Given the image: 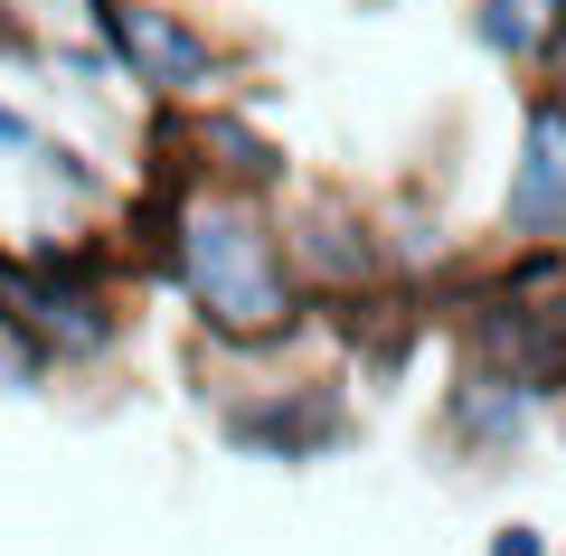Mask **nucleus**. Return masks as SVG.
I'll return each mask as SVG.
<instances>
[{"label":"nucleus","instance_id":"1","mask_svg":"<svg viewBox=\"0 0 566 556\" xmlns=\"http://www.w3.org/2000/svg\"><path fill=\"white\" fill-rule=\"evenodd\" d=\"M151 245H161V274L170 293L199 312L208 339L227 349H264L303 321V274L283 255V218L264 189H227V179H199L189 170L180 189L161 199L151 218Z\"/></svg>","mask_w":566,"mask_h":556},{"label":"nucleus","instance_id":"2","mask_svg":"<svg viewBox=\"0 0 566 556\" xmlns=\"http://www.w3.org/2000/svg\"><path fill=\"white\" fill-rule=\"evenodd\" d=\"M0 312H10V339H20L39 368H85L123 339V312L76 255H20L0 264Z\"/></svg>","mask_w":566,"mask_h":556},{"label":"nucleus","instance_id":"3","mask_svg":"<svg viewBox=\"0 0 566 556\" xmlns=\"http://www.w3.org/2000/svg\"><path fill=\"white\" fill-rule=\"evenodd\" d=\"M85 20H95V48L114 57V76H133L142 95L208 104L227 85V48L208 39L199 20L161 10V0H85Z\"/></svg>","mask_w":566,"mask_h":556},{"label":"nucleus","instance_id":"4","mask_svg":"<svg viewBox=\"0 0 566 556\" xmlns=\"http://www.w3.org/2000/svg\"><path fill=\"white\" fill-rule=\"evenodd\" d=\"M283 255H293V274H303V293H368V283L387 274L378 227H368L349 199H331V189L283 208Z\"/></svg>","mask_w":566,"mask_h":556},{"label":"nucleus","instance_id":"5","mask_svg":"<svg viewBox=\"0 0 566 556\" xmlns=\"http://www.w3.org/2000/svg\"><path fill=\"white\" fill-rule=\"evenodd\" d=\"M501 227L520 245H557L566 237V104L557 95H528L520 160H510V189H501Z\"/></svg>","mask_w":566,"mask_h":556},{"label":"nucleus","instance_id":"6","mask_svg":"<svg viewBox=\"0 0 566 556\" xmlns=\"http://www.w3.org/2000/svg\"><path fill=\"white\" fill-rule=\"evenodd\" d=\"M538 406H547V387L510 378V368H491V358H463V378H453V397H444V434L491 462V453H520L528 443Z\"/></svg>","mask_w":566,"mask_h":556},{"label":"nucleus","instance_id":"7","mask_svg":"<svg viewBox=\"0 0 566 556\" xmlns=\"http://www.w3.org/2000/svg\"><path fill=\"white\" fill-rule=\"evenodd\" d=\"M472 358H491V368H510V378L557 397L566 387V302H528V293L482 302L472 312Z\"/></svg>","mask_w":566,"mask_h":556},{"label":"nucleus","instance_id":"8","mask_svg":"<svg viewBox=\"0 0 566 556\" xmlns=\"http://www.w3.org/2000/svg\"><path fill=\"white\" fill-rule=\"evenodd\" d=\"M340 434H349V416H340L331 387H293V397H274L264 416L255 406L227 416V443H237V453H264V462H312V453H331Z\"/></svg>","mask_w":566,"mask_h":556},{"label":"nucleus","instance_id":"9","mask_svg":"<svg viewBox=\"0 0 566 556\" xmlns=\"http://www.w3.org/2000/svg\"><path fill=\"white\" fill-rule=\"evenodd\" d=\"M180 141L199 151L189 170H199V179H227V189H274V170H283V151L255 133V123H237V114H199Z\"/></svg>","mask_w":566,"mask_h":556},{"label":"nucleus","instance_id":"10","mask_svg":"<svg viewBox=\"0 0 566 556\" xmlns=\"http://www.w3.org/2000/svg\"><path fill=\"white\" fill-rule=\"evenodd\" d=\"M472 39L501 66H547L566 39V0H472Z\"/></svg>","mask_w":566,"mask_h":556},{"label":"nucleus","instance_id":"11","mask_svg":"<svg viewBox=\"0 0 566 556\" xmlns=\"http://www.w3.org/2000/svg\"><path fill=\"white\" fill-rule=\"evenodd\" d=\"M482 556H557V547H547V528H528V518H501Z\"/></svg>","mask_w":566,"mask_h":556},{"label":"nucleus","instance_id":"12","mask_svg":"<svg viewBox=\"0 0 566 556\" xmlns=\"http://www.w3.org/2000/svg\"><path fill=\"white\" fill-rule=\"evenodd\" d=\"M0 151H39V123H29L20 104H0Z\"/></svg>","mask_w":566,"mask_h":556},{"label":"nucleus","instance_id":"13","mask_svg":"<svg viewBox=\"0 0 566 556\" xmlns=\"http://www.w3.org/2000/svg\"><path fill=\"white\" fill-rule=\"evenodd\" d=\"M0 368H10V378H20V387H39V358H29L20 339H10V312H0Z\"/></svg>","mask_w":566,"mask_h":556},{"label":"nucleus","instance_id":"14","mask_svg":"<svg viewBox=\"0 0 566 556\" xmlns=\"http://www.w3.org/2000/svg\"><path fill=\"white\" fill-rule=\"evenodd\" d=\"M538 76H547V95H557V104H566V39H557V57H547V66H538Z\"/></svg>","mask_w":566,"mask_h":556},{"label":"nucleus","instance_id":"15","mask_svg":"<svg viewBox=\"0 0 566 556\" xmlns=\"http://www.w3.org/2000/svg\"><path fill=\"white\" fill-rule=\"evenodd\" d=\"M557 397H566V387H557Z\"/></svg>","mask_w":566,"mask_h":556},{"label":"nucleus","instance_id":"16","mask_svg":"<svg viewBox=\"0 0 566 556\" xmlns=\"http://www.w3.org/2000/svg\"><path fill=\"white\" fill-rule=\"evenodd\" d=\"M557 556H566V547H557Z\"/></svg>","mask_w":566,"mask_h":556}]
</instances>
